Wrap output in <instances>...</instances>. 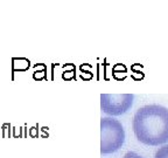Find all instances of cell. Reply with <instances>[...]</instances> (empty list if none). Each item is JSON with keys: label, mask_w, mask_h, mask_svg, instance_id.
<instances>
[{"label": "cell", "mask_w": 168, "mask_h": 158, "mask_svg": "<svg viewBox=\"0 0 168 158\" xmlns=\"http://www.w3.org/2000/svg\"><path fill=\"white\" fill-rule=\"evenodd\" d=\"M124 158H144V157H141L140 155H138V153H136V152L129 151L125 156H124Z\"/></svg>", "instance_id": "6"}, {"label": "cell", "mask_w": 168, "mask_h": 158, "mask_svg": "<svg viewBox=\"0 0 168 158\" xmlns=\"http://www.w3.org/2000/svg\"><path fill=\"white\" fill-rule=\"evenodd\" d=\"M31 61L26 58H13L12 59V80L16 72H26L29 69Z\"/></svg>", "instance_id": "4"}, {"label": "cell", "mask_w": 168, "mask_h": 158, "mask_svg": "<svg viewBox=\"0 0 168 158\" xmlns=\"http://www.w3.org/2000/svg\"><path fill=\"white\" fill-rule=\"evenodd\" d=\"M154 158H168V145L161 146L158 151L155 152Z\"/></svg>", "instance_id": "5"}, {"label": "cell", "mask_w": 168, "mask_h": 158, "mask_svg": "<svg viewBox=\"0 0 168 158\" xmlns=\"http://www.w3.org/2000/svg\"><path fill=\"white\" fill-rule=\"evenodd\" d=\"M132 125L137 139L142 144L156 146L168 142V109L162 105L139 108Z\"/></svg>", "instance_id": "1"}, {"label": "cell", "mask_w": 168, "mask_h": 158, "mask_svg": "<svg viewBox=\"0 0 168 158\" xmlns=\"http://www.w3.org/2000/svg\"><path fill=\"white\" fill-rule=\"evenodd\" d=\"M125 142V131L118 119L106 116L100 119V153L103 156L118 151Z\"/></svg>", "instance_id": "2"}, {"label": "cell", "mask_w": 168, "mask_h": 158, "mask_svg": "<svg viewBox=\"0 0 168 158\" xmlns=\"http://www.w3.org/2000/svg\"><path fill=\"white\" fill-rule=\"evenodd\" d=\"M133 100V94H102L100 108L109 116H120L131 108Z\"/></svg>", "instance_id": "3"}]
</instances>
